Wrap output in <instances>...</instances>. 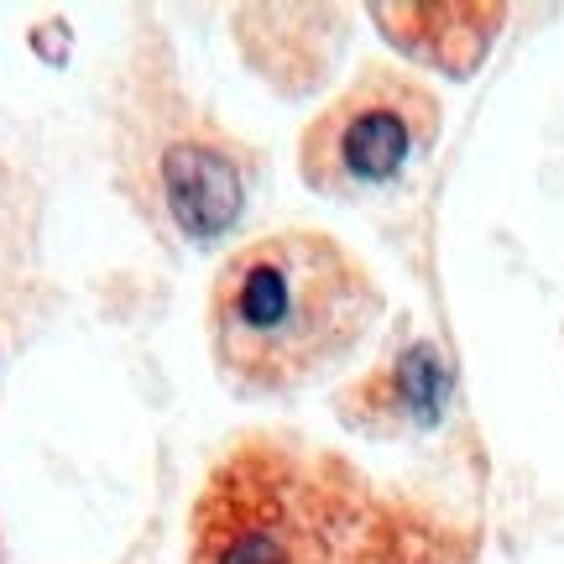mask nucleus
I'll use <instances>...</instances> for the list:
<instances>
[{"instance_id":"nucleus-1","label":"nucleus","mask_w":564,"mask_h":564,"mask_svg":"<svg viewBox=\"0 0 564 564\" xmlns=\"http://www.w3.org/2000/svg\"><path fill=\"white\" fill-rule=\"evenodd\" d=\"M382 319V288L345 241L288 225L225 251L209 278V356L241 398L329 377Z\"/></svg>"},{"instance_id":"nucleus-2","label":"nucleus","mask_w":564,"mask_h":564,"mask_svg":"<svg viewBox=\"0 0 564 564\" xmlns=\"http://www.w3.org/2000/svg\"><path fill=\"white\" fill-rule=\"evenodd\" d=\"M116 188L167 251H209L251 215L262 152L188 89L162 32L131 47L110 116Z\"/></svg>"},{"instance_id":"nucleus-3","label":"nucleus","mask_w":564,"mask_h":564,"mask_svg":"<svg viewBox=\"0 0 564 564\" xmlns=\"http://www.w3.org/2000/svg\"><path fill=\"white\" fill-rule=\"evenodd\" d=\"M350 512L345 470L329 455L251 434L204 481L188 564H335Z\"/></svg>"},{"instance_id":"nucleus-4","label":"nucleus","mask_w":564,"mask_h":564,"mask_svg":"<svg viewBox=\"0 0 564 564\" xmlns=\"http://www.w3.org/2000/svg\"><path fill=\"white\" fill-rule=\"evenodd\" d=\"M440 95L398 63H366L299 137V178L319 199L350 204L413 173L440 141Z\"/></svg>"},{"instance_id":"nucleus-5","label":"nucleus","mask_w":564,"mask_h":564,"mask_svg":"<svg viewBox=\"0 0 564 564\" xmlns=\"http://www.w3.org/2000/svg\"><path fill=\"white\" fill-rule=\"evenodd\" d=\"M449 398H455V371L444 361V350L429 335H408L366 377L345 387L335 408L356 434L398 440V434L434 429L449 413Z\"/></svg>"},{"instance_id":"nucleus-6","label":"nucleus","mask_w":564,"mask_h":564,"mask_svg":"<svg viewBox=\"0 0 564 564\" xmlns=\"http://www.w3.org/2000/svg\"><path fill=\"white\" fill-rule=\"evenodd\" d=\"M371 21L408 58L440 68L449 79H465L476 74L491 37L502 32L507 11L502 6H377Z\"/></svg>"}]
</instances>
